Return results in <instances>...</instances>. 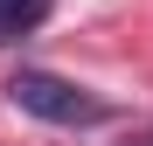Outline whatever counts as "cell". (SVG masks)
Instances as JSON below:
<instances>
[{
    "instance_id": "6da1fadb",
    "label": "cell",
    "mask_w": 153,
    "mask_h": 146,
    "mask_svg": "<svg viewBox=\"0 0 153 146\" xmlns=\"http://www.w3.org/2000/svg\"><path fill=\"white\" fill-rule=\"evenodd\" d=\"M7 90H14V104L28 118H42V125H105V118H111L105 97H91L84 84L56 77V70H21Z\"/></svg>"
},
{
    "instance_id": "7a4b0ae2",
    "label": "cell",
    "mask_w": 153,
    "mask_h": 146,
    "mask_svg": "<svg viewBox=\"0 0 153 146\" xmlns=\"http://www.w3.org/2000/svg\"><path fill=\"white\" fill-rule=\"evenodd\" d=\"M42 14H49V0H0V49L21 42L28 28H42Z\"/></svg>"
}]
</instances>
